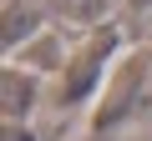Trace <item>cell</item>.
I'll return each mask as SVG.
<instances>
[]
</instances>
